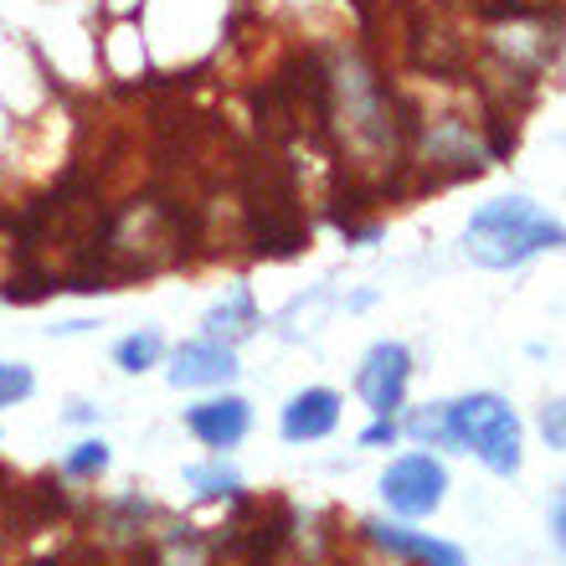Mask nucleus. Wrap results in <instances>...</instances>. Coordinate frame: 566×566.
Listing matches in <instances>:
<instances>
[{
  "label": "nucleus",
  "instance_id": "8",
  "mask_svg": "<svg viewBox=\"0 0 566 566\" xmlns=\"http://www.w3.org/2000/svg\"><path fill=\"white\" fill-rule=\"evenodd\" d=\"M366 536L376 546H387L397 556H418L422 566H463V552L459 546H448V541H432L422 531H402V525H381V521H366Z\"/></svg>",
  "mask_w": 566,
  "mask_h": 566
},
{
  "label": "nucleus",
  "instance_id": "2",
  "mask_svg": "<svg viewBox=\"0 0 566 566\" xmlns=\"http://www.w3.org/2000/svg\"><path fill=\"white\" fill-rule=\"evenodd\" d=\"M443 443L474 453L490 474H521V422L494 391L443 402Z\"/></svg>",
  "mask_w": 566,
  "mask_h": 566
},
{
  "label": "nucleus",
  "instance_id": "9",
  "mask_svg": "<svg viewBox=\"0 0 566 566\" xmlns=\"http://www.w3.org/2000/svg\"><path fill=\"white\" fill-rule=\"evenodd\" d=\"M258 325H263V314H258V304H253V289L238 283V289L207 314V340H222L238 350V340H248Z\"/></svg>",
  "mask_w": 566,
  "mask_h": 566
},
{
  "label": "nucleus",
  "instance_id": "16",
  "mask_svg": "<svg viewBox=\"0 0 566 566\" xmlns=\"http://www.w3.org/2000/svg\"><path fill=\"white\" fill-rule=\"evenodd\" d=\"M83 329H93V319H67V325H52V335H83Z\"/></svg>",
  "mask_w": 566,
  "mask_h": 566
},
{
  "label": "nucleus",
  "instance_id": "12",
  "mask_svg": "<svg viewBox=\"0 0 566 566\" xmlns=\"http://www.w3.org/2000/svg\"><path fill=\"white\" fill-rule=\"evenodd\" d=\"M191 490L201 494V500H232V494L242 490V479L232 474V469H222V463H211V469H191Z\"/></svg>",
  "mask_w": 566,
  "mask_h": 566
},
{
  "label": "nucleus",
  "instance_id": "3",
  "mask_svg": "<svg viewBox=\"0 0 566 566\" xmlns=\"http://www.w3.org/2000/svg\"><path fill=\"white\" fill-rule=\"evenodd\" d=\"M443 490H448V469L432 453H407V459H397L381 474V500H387V510L407 515V521L432 515L443 505Z\"/></svg>",
  "mask_w": 566,
  "mask_h": 566
},
{
  "label": "nucleus",
  "instance_id": "1",
  "mask_svg": "<svg viewBox=\"0 0 566 566\" xmlns=\"http://www.w3.org/2000/svg\"><path fill=\"white\" fill-rule=\"evenodd\" d=\"M546 248H562V222L546 217L525 196H505V201L479 207L469 217V232H463V253L474 258L479 269H521Z\"/></svg>",
  "mask_w": 566,
  "mask_h": 566
},
{
  "label": "nucleus",
  "instance_id": "11",
  "mask_svg": "<svg viewBox=\"0 0 566 566\" xmlns=\"http://www.w3.org/2000/svg\"><path fill=\"white\" fill-rule=\"evenodd\" d=\"M104 469H108V443H104V438H83V443L62 459V474H73V479L104 474Z\"/></svg>",
  "mask_w": 566,
  "mask_h": 566
},
{
  "label": "nucleus",
  "instance_id": "4",
  "mask_svg": "<svg viewBox=\"0 0 566 566\" xmlns=\"http://www.w3.org/2000/svg\"><path fill=\"white\" fill-rule=\"evenodd\" d=\"M407 381H412V350L397 340H381L366 350L356 371V391L360 402L371 407L376 418H397L407 402Z\"/></svg>",
  "mask_w": 566,
  "mask_h": 566
},
{
  "label": "nucleus",
  "instance_id": "5",
  "mask_svg": "<svg viewBox=\"0 0 566 566\" xmlns=\"http://www.w3.org/2000/svg\"><path fill=\"white\" fill-rule=\"evenodd\" d=\"M186 428L201 438L207 448L227 453V448H238L253 428V407L242 402V397H207V402H196L186 412Z\"/></svg>",
  "mask_w": 566,
  "mask_h": 566
},
{
  "label": "nucleus",
  "instance_id": "10",
  "mask_svg": "<svg viewBox=\"0 0 566 566\" xmlns=\"http://www.w3.org/2000/svg\"><path fill=\"white\" fill-rule=\"evenodd\" d=\"M160 356H165L160 329H139V335H124V340L114 345V360H119L129 376H145L149 366H160Z\"/></svg>",
  "mask_w": 566,
  "mask_h": 566
},
{
  "label": "nucleus",
  "instance_id": "18",
  "mask_svg": "<svg viewBox=\"0 0 566 566\" xmlns=\"http://www.w3.org/2000/svg\"><path fill=\"white\" fill-rule=\"evenodd\" d=\"M552 541H556V546H562V500H556V505H552Z\"/></svg>",
  "mask_w": 566,
  "mask_h": 566
},
{
  "label": "nucleus",
  "instance_id": "6",
  "mask_svg": "<svg viewBox=\"0 0 566 566\" xmlns=\"http://www.w3.org/2000/svg\"><path fill=\"white\" fill-rule=\"evenodd\" d=\"M238 376V350L222 340H191L176 350V366H170V381L176 387H222Z\"/></svg>",
  "mask_w": 566,
  "mask_h": 566
},
{
  "label": "nucleus",
  "instance_id": "7",
  "mask_svg": "<svg viewBox=\"0 0 566 566\" xmlns=\"http://www.w3.org/2000/svg\"><path fill=\"white\" fill-rule=\"evenodd\" d=\"M335 422H340V397L329 387H310V391H298V397H289L279 428L289 443H319V438L335 432Z\"/></svg>",
  "mask_w": 566,
  "mask_h": 566
},
{
  "label": "nucleus",
  "instance_id": "17",
  "mask_svg": "<svg viewBox=\"0 0 566 566\" xmlns=\"http://www.w3.org/2000/svg\"><path fill=\"white\" fill-rule=\"evenodd\" d=\"M93 418H98V412H93L88 402H73V412H67V422H93Z\"/></svg>",
  "mask_w": 566,
  "mask_h": 566
},
{
  "label": "nucleus",
  "instance_id": "14",
  "mask_svg": "<svg viewBox=\"0 0 566 566\" xmlns=\"http://www.w3.org/2000/svg\"><path fill=\"white\" fill-rule=\"evenodd\" d=\"M397 432H402V428H397V422H391V418H376L371 422V428H366V432H360V448H381V443H397Z\"/></svg>",
  "mask_w": 566,
  "mask_h": 566
},
{
  "label": "nucleus",
  "instance_id": "13",
  "mask_svg": "<svg viewBox=\"0 0 566 566\" xmlns=\"http://www.w3.org/2000/svg\"><path fill=\"white\" fill-rule=\"evenodd\" d=\"M31 391H36V376H31V366H21V360H0V407L27 402Z\"/></svg>",
  "mask_w": 566,
  "mask_h": 566
},
{
  "label": "nucleus",
  "instance_id": "15",
  "mask_svg": "<svg viewBox=\"0 0 566 566\" xmlns=\"http://www.w3.org/2000/svg\"><path fill=\"white\" fill-rule=\"evenodd\" d=\"M541 432H546V443H552V448L566 443V438H562V402H546V412H541Z\"/></svg>",
  "mask_w": 566,
  "mask_h": 566
}]
</instances>
